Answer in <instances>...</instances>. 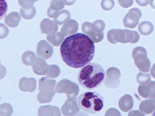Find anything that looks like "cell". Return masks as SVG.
Segmentation results:
<instances>
[{"mask_svg": "<svg viewBox=\"0 0 155 116\" xmlns=\"http://www.w3.org/2000/svg\"><path fill=\"white\" fill-rule=\"evenodd\" d=\"M60 52L63 61L68 67L81 68L94 57L95 43L86 34L78 33L64 39Z\"/></svg>", "mask_w": 155, "mask_h": 116, "instance_id": "obj_1", "label": "cell"}, {"mask_svg": "<svg viewBox=\"0 0 155 116\" xmlns=\"http://www.w3.org/2000/svg\"><path fill=\"white\" fill-rule=\"evenodd\" d=\"M106 78V72L100 64L90 62L81 68L78 74V81L82 88L95 90L101 86Z\"/></svg>", "mask_w": 155, "mask_h": 116, "instance_id": "obj_2", "label": "cell"}, {"mask_svg": "<svg viewBox=\"0 0 155 116\" xmlns=\"http://www.w3.org/2000/svg\"><path fill=\"white\" fill-rule=\"evenodd\" d=\"M78 105L81 111L88 114L98 113L104 107L102 96L95 92H87L78 97Z\"/></svg>", "mask_w": 155, "mask_h": 116, "instance_id": "obj_3", "label": "cell"}, {"mask_svg": "<svg viewBox=\"0 0 155 116\" xmlns=\"http://www.w3.org/2000/svg\"><path fill=\"white\" fill-rule=\"evenodd\" d=\"M107 39L109 43L116 44H136L140 40V35L137 31L122 29H112L107 33Z\"/></svg>", "mask_w": 155, "mask_h": 116, "instance_id": "obj_4", "label": "cell"}, {"mask_svg": "<svg viewBox=\"0 0 155 116\" xmlns=\"http://www.w3.org/2000/svg\"><path fill=\"white\" fill-rule=\"evenodd\" d=\"M57 82L54 79L49 77H42L39 81V90L40 92L37 95V101L40 103H49L54 96L56 91L54 88Z\"/></svg>", "mask_w": 155, "mask_h": 116, "instance_id": "obj_5", "label": "cell"}, {"mask_svg": "<svg viewBox=\"0 0 155 116\" xmlns=\"http://www.w3.org/2000/svg\"><path fill=\"white\" fill-rule=\"evenodd\" d=\"M134 63L140 72L147 73L150 70V61L147 58V52L143 47H137L132 52Z\"/></svg>", "mask_w": 155, "mask_h": 116, "instance_id": "obj_6", "label": "cell"}, {"mask_svg": "<svg viewBox=\"0 0 155 116\" xmlns=\"http://www.w3.org/2000/svg\"><path fill=\"white\" fill-rule=\"evenodd\" d=\"M56 93L65 94L68 98H77L79 87L76 83L68 79H62L56 85Z\"/></svg>", "mask_w": 155, "mask_h": 116, "instance_id": "obj_7", "label": "cell"}, {"mask_svg": "<svg viewBox=\"0 0 155 116\" xmlns=\"http://www.w3.org/2000/svg\"><path fill=\"white\" fill-rule=\"evenodd\" d=\"M120 77L121 74L118 68L116 67H109L106 70V78L104 84L106 88L115 89L118 88L120 85Z\"/></svg>", "mask_w": 155, "mask_h": 116, "instance_id": "obj_8", "label": "cell"}, {"mask_svg": "<svg viewBox=\"0 0 155 116\" xmlns=\"http://www.w3.org/2000/svg\"><path fill=\"white\" fill-rule=\"evenodd\" d=\"M142 12L137 8H133L127 12L124 18V27L127 29L135 28L139 23Z\"/></svg>", "mask_w": 155, "mask_h": 116, "instance_id": "obj_9", "label": "cell"}, {"mask_svg": "<svg viewBox=\"0 0 155 116\" xmlns=\"http://www.w3.org/2000/svg\"><path fill=\"white\" fill-rule=\"evenodd\" d=\"M80 110L76 98H68L61 107V113L64 115H75L79 113Z\"/></svg>", "mask_w": 155, "mask_h": 116, "instance_id": "obj_10", "label": "cell"}, {"mask_svg": "<svg viewBox=\"0 0 155 116\" xmlns=\"http://www.w3.org/2000/svg\"><path fill=\"white\" fill-rule=\"evenodd\" d=\"M53 53L54 48L51 43L44 40L39 41L37 46V52H36L37 56L44 59H49L52 56Z\"/></svg>", "mask_w": 155, "mask_h": 116, "instance_id": "obj_11", "label": "cell"}, {"mask_svg": "<svg viewBox=\"0 0 155 116\" xmlns=\"http://www.w3.org/2000/svg\"><path fill=\"white\" fill-rule=\"evenodd\" d=\"M41 34L51 35V34H56L58 30V24L54 20L52 21L50 19H44L40 24Z\"/></svg>", "mask_w": 155, "mask_h": 116, "instance_id": "obj_12", "label": "cell"}, {"mask_svg": "<svg viewBox=\"0 0 155 116\" xmlns=\"http://www.w3.org/2000/svg\"><path fill=\"white\" fill-rule=\"evenodd\" d=\"M19 88L23 92H34L37 88V80L34 77H22L19 80Z\"/></svg>", "mask_w": 155, "mask_h": 116, "instance_id": "obj_13", "label": "cell"}, {"mask_svg": "<svg viewBox=\"0 0 155 116\" xmlns=\"http://www.w3.org/2000/svg\"><path fill=\"white\" fill-rule=\"evenodd\" d=\"M48 64L47 63L46 60H44V58L38 56L36 59L35 63L32 65L33 67V71L34 74L37 75H44L46 74L48 69Z\"/></svg>", "mask_w": 155, "mask_h": 116, "instance_id": "obj_14", "label": "cell"}, {"mask_svg": "<svg viewBox=\"0 0 155 116\" xmlns=\"http://www.w3.org/2000/svg\"><path fill=\"white\" fill-rule=\"evenodd\" d=\"M78 30V23L74 19H69L63 24L61 31L65 36H71L76 34Z\"/></svg>", "mask_w": 155, "mask_h": 116, "instance_id": "obj_15", "label": "cell"}, {"mask_svg": "<svg viewBox=\"0 0 155 116\" xmlns=\"http://www.w3.org/2000/svg\"><path fill=\"white\" fill-rule=\"evenodd\" d=\"M119 107L124 112L130 111L134 107V99L130 95H125L121 97L119 101Z\"/></svg>", "mask_w": 155, "mask_h": 116, "instance_id": "obj_16", "label": "cell"}, {"mask_svg": "<svg viewBox=\"0 0 155 116\" xmlns=\"http://www.w3.org/2000/svg\"><path fill=\"white\" fill-rule=\"evenodd\" d=\"M140 111L143 114H149L155 111V98H150L141 102L139 106Z\"/></svg>", "mask_w": 155, "mask_h": 116, "instance_id": "obj_17", "label": "cell"}, {"mask_svg": "<svg viewBox=\"0 0 155 116\" xmlns=\"http://www.w3.org/2000/svg\"><path fill=\"white\" fill-rule=\"evenodd\" d=\"M21 19V15H19L17 12H12L5 18V23L8 27L15 28L19 25V22Z\"/></svg>", "mask_w": 155, "mask_h": 116, "instance_id": "obj_18", "label": "cell"}, {"mask_svg": "<svg viewBox=\"0 0 155 116\" xmlns=\"http://www.w3.org/2000/svg\"><path fill=\"white\" fill-rule=\"evenodd\" d=\"M64 39H65V35L61 31L57 32L56 34L47 36V40L54 47H58L61 45L62 43L64 40Z\"/></svg>", "mask_w": 155, "mask_h": 116, "instance_id": "obj_19", "label": "cell"}, {"mask_svg": "<svg viewBox=\"0 0 155 116\" xmlns=\"http://www.w3.org/2000/svg\"><path fill=\"white\" fill-rule=\"evenodd\" d=\"M38 115H61V112L59 108L55 106H41L38 109Z\"/></svg>", "mask_w": 155, "mask_h": 116, "instance_id": "obj_20", "label": "cell"}, {"mask_svg": "<svg viewBox=\"0 0 155 116\" xmlns=\"http://www.w3.org/2000/svg\"><path fill=\"white\" fill-rule=\"evenodd\" d=\"M138 31L141 35L148 36L151 34L153 31V26L150 22L143 21L138 25Z\"/></svg>", "mask_w": 155, "mask_h": 116, "instance_id": "obj_21", "label": "cell"}, {"mask_svg": "<svg viewBox=\"0 0 155 116\" xmlns=\"http://www.w3.org/2000/svg\"><path fill=\"white\" fill-rule=\"evenodd\" d=\"M71 18V13L69 11L64 9V10L59 11L58 14L54 18V20L58 23V25H63L64 23L68 21Z\"/></svg>", "mask_w": 155, "mask_h": 116, "instance_id": "obj_22", "label": "cell"}, {"mask_svg": "<svg viewBox=\"0 0 155 116\" xmlns=\"http://www.w3.org/2000/svg\"><path fill=\"white\" fill-rule=\"evenodd\" d=\"M36 54L33 51H26L22 55V62L27 66H32L36 61Z\"/></svg>", "mask_w": 155, "mask_h": 116, "instance_id": "obj_23", "label": "cell"}, {"mask_svg": "<svg viewBox=\"0 0 155 116\" xmlns=\"http://www.w3.org/2000/svg\"><path fill=\"white\" fill-rule=\"evenodd\" d=\"M61 74V70L58 65L55 64H51L48 66V71L46 73L47 77L51 78V79H54L57 78L58 76L60 75Z\"/></svg>", "mask_w": 155, "mask_h": 116, "instance_id": "obj_24", "label": "cell"}, {"mask_svg": "<svg viewBox=\"0 0 155 116\" xmlns=\"http://www.w3.org/2000/svg\"><path fill=\"white\" fill-rule=\"evenodd\" d=\"M36 8L35 6H33L31 9H25L23 8H20L19 9V12H20V15H21L22 18H23L24 19H31L35 16L36 15Z\"/></svg>", "mask_w": 155, "mask_h": 116, "instance_id": "obj_25", "label": "cell"}, {"mask_svg": "<svg viewBox=\"0 0 155 116\" xmlns=\"http://www.w3.org/2000/svg\"><path fill=\"white\" fill-rule=\"evenodd\" d=\"M105 27H106V24H105L104 21H102L101 19H97L92 23V30L95 34L103 33Z\"/></svg>", "mask_w": 155, "mask_h": 116, "instance_id": "obj_26", "label": "cell"}, {"mask_svg": "<svg viewBox=\"0 0 155 116\" xmlns=\"http://www.w3.org/2000/svg\"><path fill=\"white\" fill-rule=\"evenodd\" d=\"M150 76L151 75L147 74V73L140 72L137 75V81L139 83V85H147L151 80Z\"/></svg>", "mask_w": 155, "mask_h": 116, "instance_id": "obj_27", "label": "cell"}, {"mask_svg": "<svg viewBox=\"0 0 155 116\" xmlns=\"http://www.w3.org/2000/svg\"><path fill=\"white\" fill-rule=\"evenodd\" d=\"M64 5H65V3L64 0H51V2H50V6L51 9L58 12L63 10Z\"/></svg>", "mask_w": 155, "mask_h": 116, "instance_id": "obj_28", "label": "cell"}, {"mask_svg": "<svg viewBox=\"0 0 155 116\" xmlns=\"http://www.w3.org/2000/svg\"><path fill=\"white\" fill-rule=\"evenodd\" d=\"M1 108V115H11L12 114V107L9 104L7 103H3L0 106Z\"/></svg>", "mask_w": 155, "mask_h": 116, "instance_id": "obj_29", "label": "cell"}, {"mask_svg": "<svg viewBox=\"0 0 155 116\" xmlns=\"http://www.w3.org/2000/svg\"><path fill=\"white\" fill-rule=\"evenodd\" d=\"M114 6V0H102V2H101V7L105 11L112 10Z\"/></svg>", "mask_w": 155, "mask_h": 116, "instance_id": "obj_30", "label": "cell"}, {"mask_svg": "<svg viewBox=\"0 0 155 116\" xmlns=\"http://www.w3.org/2000/svg\"><path fill=\"white\" fill-rule=\"evenodd\" d=\"M39 0H18L19 5L20 7L23 8L25 9H31L34 6V2H37Z\"/></svg>", "mask_w": 155, "mask_h": 116, "instance_id": "obj_31", "label": "cell"}, {"mask_svg": "<svg viewBox=\"0 0 155 116\" xmlns=\"http://www.w3.org/2000/svg\"><path fill=\"white\" fill-rule=\"evenodd\" d=\"M138 94L143 98H149L147 85H140L138 87Z\"/></svg>", "mask_w": 155, "mask_h": 116, "instance_id": "obj_32", "label": "cell"}, {"mask_svg": "<svg viewBox=\"0 0 155 116\" xmlns=\"http://www.w3.org/2000/svg\"><path fill=\"white\" fill-rule=\"evenodd\" d=\"M88 37L92 39V40H93L94 43H99L103 40L104 38V34L103 33H100V34H95L94 32H92V30L90 32L89 34H88Z\"/></svg>", "mask_w": 155, "mask_h": 116, "instance_id": "obj_33", "label": "cell"}, {"mask_svg": "<svg viewBox=\"0 0 155 116\" xmlns=\"http://www.w3.org/2000/svg\"><path fill=\"white\" fill-rule=\"evenodd\" d=\"M149 98H155V81H150L147 84Z\"/></svg>", "mask_w": 155, "mask_h": 116, "instance_id": "obj_34", "label": "cell"}, {"mask_svg": "<svg viewBox=\"0 0 155 116\" xmlns=\"http://www.w3.org/2000/svg\"><path fill=\"white\" fill-rule=\"evenodd\" d=\"M81 30L84 34L88 35L90 32L92 31V23L89 22H85L81 25Z\"/></svg>", "mask_w": 155, "mask_h": 116, "instance_id": "obj_35", "label": "cell"}, {"mask_svg": "<svg viewBox=\"0 0 155 116\" xmlns=\"http://www.w3.org/2000/svg\"><path fill=\"white\" fill-rule=\"evenodd\" d=\"M118 2L123 8H129L133 5L134 0H118Z\"/></svg>", "mask_w": 155, "mask_h": 116, "instance_id": "obj_36", "label": "cell"}, {"mask_svg": "<svg viewBox=\"0 0 155 116\" xmlns=\"http://www.w3.org/2000/svg\"><path fill=\"white\" fill-rule=\"evenodd\" d=\"M0 27H1V39L5 38V37H7L8 34H9V30L2 23L0 24Z\"/></svg>", "mask_w": 155, "mask_h": 116, "instance_id": "obj_37", "label": "cell"}, {"mask_svg": "<svg viewBox=\"0 0 155 116\" xmlns=\"http://www.w3.org/2000/svg\"><path fill=\"white\" fill-rule=\"evenodd\" d=\"M1 19L2 16L5 14V12L7 11V4L5 2V0H1Z\"/></svg>", "mask_w": 155, "mask_h": 116, "instance_id": "obj_38", "label": "cell"}, {"mask_svg": "<svg viewBox=\"0 0 155 116\" xmlns=\"http://www.w3.org/2000/svg\"><path fill=\"white\" fill-rule=\"evenodd\" d=\"M105 114L106 115H120V113L116 108H109V110H107Z\"/></svg>", "mask_w": 155, "mask_h": 116, "instance_id": "obj_39", "label": "cell"}, {"mask_svg": "<svg viewBox=\"0 0 155 116\" xmlns=\"http://www.w3.org/2000/svg\"><path fill=\"white\" fill-rule=\"evenodd\" d=\"M58 11H54L53 10V9H51V7L50 6L49 8L48 9V16H49L50 18H54L55 16H56L57 14H58Z\"/></svg>", "mask_w": 155, "mask_h": 116, "instance_id": "obj_40", "label": "cell"}, {"mask_svg": "<svg viewBox=\"0 0 155 116\" xmlns=\"http://www.w3.org/2000/svg\"><path fill=\"white\" fill-rule=\"evenodd\" d=\"M135 1L140 6H147L149 4L150 0H135Z\"/></svg>", "mask_w": 155, "mask_h": 116, "instance_id": "obj_41", "label": "cell"}, {"mask_svg": "<svg viewBox=\"0 0 155 116\" xmlns=\"http://www.w3.org/2000/svg\"><path fill=\"white\" fill-rule=\"evenodd\" d=\"M128 115H143V114L140 111H132L129 112Z\"/></svg>", "mask_w": 155, "mask_h": 116, "instance_id": "obj_42", "label": "cell"}, {"mask_svg": "<svg viewBox=\"0 0 155 116\" xmlns=\"http://www.w3.org/2000/svg\"><path fill=\"white\" fill-rule=\"evenodd\" d=\"M64 1L66 5H72L76 2V0H64Z\"/></svg>", "mask_w": 155, "mask_h": 116, "instance_id": "obj_43", "label": "cell"}, {"mask_svg": "<svg viewBox=\"0 0 155 116\" xmlns=\"http://www.w3.org/2000/svg\"><path fill=\"white\" fill-rule=\"evenodd\" d=\"M150 75L155 78V63H153V65L152 66V67L150 68Z\"/></svg>", "mask_w": 155, "mask_h": 116, "instance_id": "obj_44", "label": "cell"}, {"mask_svg": "<svg viewBox=\"0 0 155 116\" xmlns=\"http://www.w3.org/2000/svg\"><path fill=\"white\" fill-rule=\"evenodd\" d=\"M149 5H150V7L152 9H155V0H150L149 1Z\"/></svg>", "mask_w": 155, "mask_h": 116, "instance_id": "obj_45", "label": "cell"}, {"mask_svg": "<svg viewBox=\"0 0 155 116\" xmlns=\"http://www.w3.org/2000/svg\"><path fill=\"white\" fill-rule=\"evenodd\" d=\"M152 114H153V115H154V116H155V111H153V113H152Z\"/></svg>", "mask_w": 155, "mask_h": 116, "instance_id": "obj_46", "label": "cell"}]
</instances>
